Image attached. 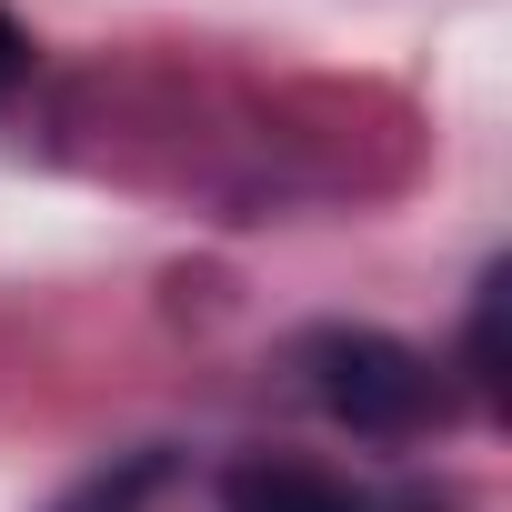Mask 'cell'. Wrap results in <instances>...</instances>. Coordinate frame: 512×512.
I'll return each mask as SVG.
<instances>
[{"label": "cell", "instance_id": "cell-3", "mask_svg": "<svg viewBox=\"0 0 512 512\" xmlns=\"http://www.w3.org/2000/svg\"><path fill=\"white\" fill-rule=\"evenodd\" d=\"M462 362H472V392H482V402H502V272H482V292H472Z\"/></svg>", "mask_w": 512, "mask_h": 512}, {"label": "cell", "instance_id": "cell-4", "mask_svg": "<svg viewBox=\"0 0 512 512\" xmlns=\"http://www.w3.org/2000/svg\"><path fill=\"white\" fill-rule=\"evenodd\" d=\"M151 472H161V462H151V452H141V462H121V472H101V482H91V492H81V502H61V512H131V502H141V492H151Z\"/></svg>", "mask_w": 512, "mask_h": 512}, {"label": "cell", "instance_id": "cell-5", "mask_svg": "<svg viewBox=\"0 0 512 512\" xmlns=\"http://www.w3.org/2000/svg\"><path fill=\"white\" fill-rule=\"evenodd\" d=\"M21 81H31V31L0 11V91H21Z\"/></svg>", "mask_w": 512, "mask_h": 512}, {"label": "cell", "instance_id": "cell-2", "mask_svg": "<svg viewBox=\"0 0 512 512\" xmlns=\"http://www.w3.org/2000/svg\"><path fill=\"white\" fill-rule=\"evenodd\" d=\"M221 512H372V502L312 462H241L221 482Z\"/></svg>", "mask_w": 512, "mask_h": 512}, {"label": "cell", "instance_id": "cell-1", "mask_svg": "<svg viewBox=\"0 0 512 512\" xmlns=\"http://www.w3.org/2000/svg\"><path fill=\"white\" fill-rule=\"evenodd\" d=\"M302 372H312L322 412H332V422H352V432H372V442H402V432L442 422V402H452V392H442V372H432L412 342L362 332V322L312 332V342H302Z\"/></svg>", "mask_w": 512, "mask_h": 512}]
</instances>
